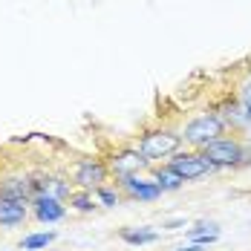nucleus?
Wrapping results in <instances>:
<instances>
[{
	"label": "nucleus",
	"instance_id": "nucleus-3",
	"mask_svg": "<svg viewBox=\"0 0 251 251\" xmlns=\"http://www.w3.org/2000/svg\"><path fill=\"white\" fill-rule=\"evenodd\" d=\"M179 136H182V142H188L191 148L202 151L205 145H211V142H217V139L226 136V122H223L220 116H214V113H205V116H197L194 122H188Z\"/></svg>",
	"mask_w": 251,
	"mask_h": 251
},
{
	"label": "nucleus",
	"instance_id": "nucleus-10",
	"mask_svg": "<svg viewBox=\"0 0 251 251\" xmlns=\"http://www.w3.org/2000/svg\"><path fill=\"white\" fill-rule=\"evenodd\" d=\"M119 237L125 240L127 246H151V243L159 240V234L151 231V228H122Z\"/></svg>",
	"mask_w": 251,
	"mask_h": 251
},
{
	"label": "nucleus",
	"instance_id": "nucleus-12",
	"mask_svg": "<svg viewBox=\"0 0 251 251\" xmlns=\"http://www.w3.org/2000/svg\"><path fill=\"white\" fill-rule=\"evenodd\" d=\"M153 182L162 188V194H165V191H176V188L182 185V179H179V176H176L174 171L168 168V165H162V168H153Z\"/></svg>",
	"mask_w": 251,
	"mask_h": 251
},
{
	"label": "nucleus",
	"instance_id": "nucleus-11",
	"mask_svg": "<svg viewBox=\"0 0 251 251\" xmlns=\"http://www.w3.org/2000/svg\"><path fill=\"white\" fill-rule=\"evenodd\" d=\"M67 202H70V208H75V211H81V214H90V211L99 208V200L93 197V191H78V188L67 197Z\"/></svg>",
	"mask_w": 251,
	"mask_h": 251
},
{
	"label": "nucleus",
	"instance_id": "nucleus-16",
	"mask_svg": "<svg viewBox=\"0 0 251 251\" xmlns=\"http://www.w3.org/2000/svg\"><path fill=\"white\" fill-rule=\"evenodd\" d=\"M240 104L251 113V81H246V84H243V90H240Z\"/></svg>",
	"mask_w": 251,
	"mask_h": 251
},
{
	"label": "nucleus",
	"instance_id": "nucleus-7",
	"mask_svg": "<svg viewBox=\"0 0 251 251\" xmlns=\"http://www.w3.org/2000/svg\"><path fill=\"white\" fill-rule=\"evenodd\" d=\"M116 185H119V191L125 194L127 200H136V202H156L162 197V188L153 179H145V176H139V174L119 176Z\"/></svg>",
	"mask_w": 251,
	"mask_h": 251
},
{
	"label": "nucleus",
	"instance_id": "nucleus-17",
	"mask_svg": "<svg viewBox=\"0 0 251 251\" xmlns=\"http://www.w3.org/2000/svg\"><path fill=\"white\" fill-rule=\"evenodd\" d=\"M179 226H185V220H182V217H179V220H168V223H165V228H179Z\"/></svg>",
	"mask_w": 251,
	"mask_h": 251
},
{
	"label": "nucleus",
	"instance_id": "nucleus-6",
	"mask_svg": "<svg viewBox=\"0 0 251 251\" xmlns=\"http://www.w3.org/2000/svg\"><path fill=\"white\" fill-rule=\"evenodd\" d=\"M168 168H171L182 182L202 179V176H208L211 171H214L211 162H208L200 151H176L174 156H171V162H168Z\"/></svg>",
	"mask_w": 251,
	"mask_h": 251
},
{
	"label": "nucleus",
	"instance_id": "nucleus-4",
	"mask_svg": "<svg viewBox=\"0 0 251 251\" xmlns=\"http://www.w3.org/2000/svg\"><path fill=\"white\" fill-rule=\"evenodd\" d=\"M200 153L211 162V168H240V165L251 162V153L237 139H217V142L205 145Z\"/></svg>",
	"mask_w": 251,
	"mask_h": 251
},
{
	"label": "nucleus",
	"instance_id": "nucleus-14",
	"mask_svg": "<svg viewBox=\"0 0 251 251\" xmlns=\"http://www.w3.org/2000/svg\"><path fill=\"white\" fill-rule=\"evenodd\" d=\"M52 240H55V231H47V234H29L24 243H21V249L24 251H35V249H47Z\"/></svg>",
	"mask_w": 251,
	"mask_h": 251
},
{
	"label": "nucleus",
	"instance_id": "nucleus-15",
	"mask_svg": "<svg viewBox=\"0 0 251 251\" xmlns=\"http://www.w3.org/2000/svg\"><path fill=\"white\" fill-rule=\"evenodd\" d=\"M214 231H220V228L214 226V223H197L194 228H188V240H194V237H202V234H214Z\"/></svg>",
	"mask_w": 251,
	"mask_h": 251
},
{
	"label": "nucleus",
	"instance_id": "nucleus-18",
	"mask_svg": "<svg viewBox=\"0 0 251 251\" xmlns=\"http://www.w3.org/2000/svg\"><path fill=\"white\" fill-rule=\"evenodd\" d=\"M176 251H202V246H197V243H191V246H179Z\"/></svg>",
	"mask_w": 251,
	"mask_h": 251
},
{
	"label": "nucleus",
	"instance_id": "nucleus-13",
	"mask_svg": "<svg viewBox=\"0 0 251 251\" xmlns=\"http://www.w3.org/2000/svg\"><path fill=\"white\" fill-rule=\"evenodd\" d=\"M93 197L99 200V205H104V208H116L119 202H122V194L119 191H113L110 185H101V188H96L93 191Z\"/></svg>",
	"mask_w": 251,
	"mask_h": 251
},
{
	"label": "nucleus",
	"instance_id": "nucleus-8",
	"mask_svg": "<svg viewBox=\"0 0 251 251\" xmlns=\"http://www.w3.org/2000/svg\"><path fill=\"white\" fill-rule=\"evenodd\" d=\"M29 208H32V214H35V220L38 223H58V220H64L67 217V205L61 200H55V197H47V194H41V197H35V200L29 202Z\"/></svg>",
	"mask_w": 251,
	"mask_h": 251
},
{
	"label": "nucleus",
	"instance_id": "nucleus-2",
	"mask_svg": "<svg viewBox=\"0 0 251 251\" xmlns=\"http://www.w3.org/2000/svg\"><path fill=\"white\" fill-rule=\"evenodd\" d=\"M101 162L107 165L110 176H133V174H142L151 162L139 153V148H130V145H113L101 153Z\"/></svg>",
	"mask_w": 251,
	"mask_h": 251
},
{
	"label": "nucleus",
	"instance_id": "nucleus-9",
	"mask_svg": "<svg viewBox=\"0 0 251 251\" xmlns=\"http://www.w3.org/2000/svg\"><path fill=\"white\" fill-rule=\"evenodd\" d=\"M29 220V202L0 197V228H18Z\"/></svg>",
	"mask_w": 251,
	"mask_h": 251
},
{
	"label": "nucleus",
	"instance_id": "nucleus-1",
	"mask_svg": "<svg viewBox=\"0 0 251 251\" xmlns=\"http://www.w3.org/2000/svg\"><path fill=\"white\" fill-rule=\"evenodd\" d=\"M182 145V136L171 130L165 125H156V127H145L139 133V153L148 159V162H156V159H168L174 156Z\"/></svg>",
	"mask_w": 251,
	"mask_h": 251
},
{
	"label": "nucleus",
	"instance_id": "nucleus-19",
	"mask_svg": "<svg viewBox=\"0 0 251 251\" xmlns=\"http://www.w3.org/2000/svg\"><path fill=\"white\" fill-rule=\"evenodd\" d=\"M21 251H24V249H21Z\"/></svg>",
	"mask_w": 251,
	"mask_h": 251
},
{
	"label": "nucleus",
	"instance_id": "nucleus-5",
	"mask_svg": "<svg viewBox=\"0 0 251 251\" xmlns=\"http://www.w3.org/2000/svg\"><path fill=\"white\" fill-rule=\"evenodd\" d=\"M70 176H73V185L78 191H96L101 185H107L110 171L101 162V156H78L70 168Z\"/></svg>",
	"mask_w": 251,
	"mask_h": 251
}]
</instances>
